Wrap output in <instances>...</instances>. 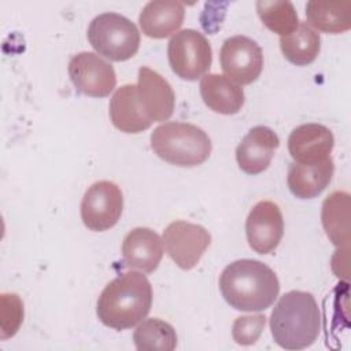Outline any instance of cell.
Returning a JSON list of instances; mask_svg holds the SVG:
<instances>
[{"label":"cell","mask_w":351,"mask_h":351,"mask_svg":"<svg viewBox=\"0 0 351 351\" xmlns=\"http://www.w3.org/2000/svg\"><path fill=\"white\" fill-rule=\"evenodd\" d=\"M335 165L332 158L319 163L303 165L291 163L287 176V184L291 193L299 199L317 197L332 181Z\"/></svg>","instance_id":"cell-18"},{"label":"cell","mask_w":351,"mask_h":351,"mask_svg":"<svg viewBox=\"0 0 351 351\" xmlns=\"http://www.w3.org/2000/svg\"><path fill=\"white\" fill-rule=\"evenodd\" d=\"M69 77L77 92L90 97H106L117 85L111 63L93 52H80L69 62Z\"/></svg>","instance_id":"cell-10"},{"label":"cell","mask_w":351,"mask_h":351,"mask_svg":"<svg viewBox=\"0 0 351 351\" xmlns=\"http://www.w3.org/2000/svg\"><path fill=\"white\" fill-rule=\"evenodd\" d=\"M322 226L337 250L348 251L350 243V195L343 191L330 193L322 203Z\"/></svg>","instance_id":"cell-19"},{"label":"cell","mask_w":351,"mask_h":351,"mask_svg":"<svg viewBox=\"0 0 351 351\" xmlns=\"http://www.w3.org/2000/svg\"><path fill=\"white\" fill-rule=\"evenodd\" d=\"M307 25L319 32L339 34L351 27V1H318L306 4Z\"/></svg>","instance_id":"cell-21"},{"label":"cell","mask_w":351,"mask_h":351,"mask_svg":"<svg viewBox=\"0 0 351 351\" xmlns=\"http://www.w3.org/2000/svg\"><path fill=\"white\" fill-rule=\"evenodd\" d=\"M280 48L288 62L296 66H307L319 53L321 37L307 22H299L291 34L280 37Z\"/></svg>","instance_id":"cell-22"},{"label":"cell","mask_w":351,"mask_h":351,"mask_svg":"<svg viewBox=\"0 0 351 351\" xmlns=\"http://www.w3.org/2000/svg\"><path fill=\"white\" fill-rule=\"evenodd\" d=\"M152 287L140 271H126L111 280L101 291L96 314L101 324L115 330L136 326L149 313Z\"/></svg>","instance_id":"cell-2"},{"label":"cell","mask_w":351,"mask_h":351,"mask_svg":"<svg viewBox=\"0 0 351 351\" xmlns=\"http://www.w3.org/2000/svg\"><path fill=\"white\" fill-rule=\"evenodd\" d=\"M219 62L226 77L240 86L248 85L262 73L263 52L255 40L237 34L223 41Z\"/></svg>","instance_id":"cell-9"},{"label":"cell","mask_w":351,"mask_h":351,"mask_svg":"<svg viewBox=\"0 0 351 351\" xmlns=\"http://www.w3.org/2000/svg\"><path fill=\"white\" fill-rule=\"evenodd\" d=\"M133 343L138 351H173L177 347V333L169 322L148 318L136 328Z\"/></svg>","instance_id":"cell-23"},{"label":"cell","mask_w":351,"mask_h":351,"mask_svg":"<svg viewBox=\"0 0 351 351\" xmlns=\"http://www.w3.org/2000/svg\"><path fill=\"white\" fill-rule=\"evenodd\" d=\"M122 256L126 266L152 273L163 256V241L149 228H134L123 239Z\"/></svg>","instance_id":"cell-15"},{"label":"cell","mask_w":351,"mask_h":351,"mask_svg":"<svg viewBox=\"0 0 351 351\" xmlns=\"http://www.w3.org/2000/svg\"><path fill=\"white\" fill-rule=\"evenodd\" d=\"M165 251L182 270L193 269L211 244L206 228L188 221H174L163 230Z\"/></svg>","instance_id":"cell-8"},{"label":"cell","mask_w":351,"mask_h":351,"mask_svg":"<svg viewBox=\"0 0 351 351\" xmlns=\"http://www.w3.org/2000/svg\"><path fill=\"white\" fill-rule=\"evenodd\" d=\"M171 70L182 80L195 81L203 77L213 62L208 40L195 29H184L171 36L167 44Z\"/></svg>","instance_id":"cell-6"},{"label":"cell","mask_w":351,"mask_h":351,"mask_svg":"<svg viewBox=\"0 0 351 351\" xmlns=\"http://www.w3.org/2000/svg\"><path fill=\"white\" fill-rule=\"evenodd\" d=\"M23 302L16 293H1L0 296V339L12 337L23 322Z\"/></svg>","instance_id":"cell-25"},{"label":"cell","mask_w":351,"mask_h":351,"mask_svg":"<svg viewBox=\"0 0 351 351\" xmlns=\"http://www.w3.org/2000/svg\"><path fill=\"white\" fill-rule=\"evenodd\" d=\"M255 7L263 25L281 37L291 34L300 22L298 12L291 1L259 0L256 1Z\"/></svg>","instance_id":"cell-24"},{"label":"cell","mask_w":351,"mask_h":351,"mask_svg":"<svg viewBox=\"0 0 351 351\" xmlns=\"http://www.w3.org/2000/svg\"><path fill=\"white\" fill-rule=\"evenodd\" d=\"M199 88L204 104L218 114H237L245 100L243 88L222 74L203 75Z\"/></svg>","instance_id":"cell-17"},{"label":"cell","mask_w":351,"mask_h":351,"mask_svg":"<svg viewBox=\"0 0 351 351\" xmlns=\"http://www.w3.org/2000/svg\"><path fill=\"white\" fill-rule=\"evenodd\" d=\"M219 289L230 307L240 311H262L277 299L280 281L266 263L239 259L222 270Z\"/></svg>","instance_id":"cell-1"},{"label":"cell","mask_w":351,"mask_h":351,"mask_svg":"<svg viewBox=\"0 0 351 351\" xmlns=\"http://www.w3.org/2000/svg\"><path fill=\"white\" fill-rule=\"evenodd\" d=\"M110 119L125 133H140L151 126L137 103V85L126 84L115 90L110 100Z\"/></svg>","instance_id":"cell-20"},{"label":"cell","mask_w":351,"mask_h":351,"mask_svg":"<svg viewBox=\"0 0 351 351\" xmlns=\"http://www.w3.org/2000/svg\"><path fill=\"white\" fill-rule=\"evenodd\" d=\"M280 147L277 133L263 125L254 126L241 138L236 148L239 167L251 176L265 171Z\"/></svg>","instance_id":"cell-13"},{"label":"cell","mask_w":351,"mask_h":351,"mask_svg":"<svg viewBox=\"0 0 351 351\" xmlns=\"http://www.w3.org/2000/svg\"><path fill=\"white\" fill-rule=\"evenodd\" d=\"M137 103L144 118L152 122L167 121L174 111L176 95L171 85L158 71L141 66L137 75Z\"/></svg>","instance_id":"cell-11"},{"label":"cell","mask_w":351,"mask_h":351,"mask_svg":"<svg viewBox=\"0 0 351 351\" xmlns=\"http://www.w3.org/2000/svg\"><path fill=\"white\" fill-rule=\"evenodd\" d=\"M335 137L329 128L321 123L296 126L288 137V151L296 163L313 165L330 158Z\"/></svg>","instance_id":"cell-14"},{"label":"cell","mask_w":351,"mask_h":351,"mask_svg":"<svg viewBox=\"0 0 351 351\" xmlns=\"http://www.w3.org/2000/svg\"><path fill=\"white\" fill-rule=\"evenodd\" d=\"M269 324L276 344L285 350H303L318 339L319 307L310 292L289 291L274 306Z\"/></svg>","instance_id":"cell-3"},{"label":"cell","mask_w":351,"mask_h":351,"mask_svg":"<svg viewBox=\"0 0 351 351\" xmlns=\"http://www.w3.org/2000/svg\"><path fill=\"white\" fill-rule=\"evenodd\" d=\"M266 324V317L262 314L244 315L236 318L232 326V337L240 346L254 344L262 335Z\"/></svg>","instance_id":"cell-26"},{"label":"cell","mask_w":351,"mask_h":351,"mask_svg":"<svg viewBox=\"0 0 351 351\" xmlns=\"http://www.w3.org/2000/svg\"><path fill=\"white\" fill-rule=\"evenodd\" d=\"M86 36L99 55L114 62L133 58L140 47L137 26L118 12H103L95 16L89 23Z\"/></svg>","instance_id":"cell-5"},{"label":"cell","mask_w":351,"mask_h":351,"mask_svg":"<svg viewBox=\"0 0 351 351\" xmlns=\"http://www.w3.org/2000/svg\"><path fill=\"white\" fill-rule=\"evenodd\" d=\"M248 245L261 255L271 254L284 234V218L280 207L270 200L258 202L245 221Z\"/></svg>","instance_id":"cell-12"},{"label":"cell","mask_w":351,"mask_h":351,"mask_svg":"<svg viewBox=\"0 0 351 351\" xmlns=\"http://www.w3.org/2000/svg\"><path fill=\"white\" fill-rule=\"evenodd\" d=\"M151 148L170 165L195 167L208 159L213 145L202 128L185 122H167L151 133Z\"/></svg>","instance_id":"cell-4"},{"label":"cell","mask_w":351,"mask_h":351,"mask_svg":"<svg viewBox=\"0 0 351 351\" xmlns=\"http://www.w3.org/2000/svg\"><path fill=\"white\" fill-rule=\"evenodd\" d=\"M123 210L121 188L111 181L92 184L81 200V219L93 232H104L117 225Z\"/></svg>","instance_id":"cell-7"},{"label":"cell","mask_w":351,"mask_h":351,"mask_svg":"<svg viewBox=\"0 0 351 351\" xmlns=\"http://www.w3.org/2000/svg\"><path fill=\"white\" fill-rule=\"evenodd\" d=\"M185 16L184 4L174 0L148 1L140 15L138 23L143 33L151 38H165L176 33Z\"/></svg>","instance_id":"cell-16"}]
</instances>
